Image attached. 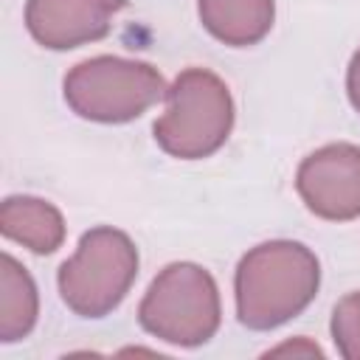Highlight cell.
Returning a JSON list of instances; mask_svg holds the SVG:
<instances>
[{
  "label": "cell",
  "instance_id": "1",
  "mask_svg": "<svg viewBox=\"0 0 360 360\" xmlns=\"http://www.w3.org/2000/svg\"><path fill=\"white\" fill-rule=\"evenodd\" d=\"M321 287L318 256L292 239L250 248L233 276L236 318L253 332H270L301 315Z\"/></svg>",
  "mask_w": 360,
  "mask_h": 360
},
{
  "label": "cell",
  "instance_id": "2",
  "mask_svg": "<svg viewBox=\"0 0 360 360\" xmlns=\"http://www.w3.org/2000/svg\"><path fill=\"white\" fill-rule=\"evenodd\" d=\"M233 129V98L228 84L205 70L186 68L166 90V112L152 132L158 146L180 160L214 155Z\"/></svg>",
  "mask_w": 360,
  "mask_h": 360
},
{
  "label": "cell",
  "instance_id": "3",
  "mask_svg": "<svg viewBox=\"0 0 360 360\" xmlns=\"http://www.w3.org/2000/svg\"><path fill=\"white\" fill-rule=\"evenodd\" d=\"M222 321L214 276L194 262L166 264L138 304V323L172 346L208 343Z\"/></svg>",
  "mask_w": 360,
  "mask_h": 360
},
{
  "label": "cell",
  "instance_id": "4",
  "mask_svg": "<svg viewBox=\"0 0 360 360\" xmlns=\"http://www.w3.org/2000/svg\"><path fill=\"white\" fill-rule=\"evenodd\" d=\"M138 278L135 242L110 225L82 233L76 253L62 262L56 284L65 307L79 318L110 315Z\"/></svg>",
  "mask_w": 360,
  "mask_h": 360
},
{
  "label": "cell",
  "instance_id": "5",
  "mask_svg": "<svg viewBox=\"0 0 360 360\" xmlns=\"http://www.w3.org/2000/svg\"><path fill=\"white\" fill-rule=\"evenodd\" d=\"M68 107L96 124H127L166 98V82L149 62L93 56L73 65L62 82Z\"/></svg>",
  "mask_w": 360,
  "mask_h": 360
},
{
  "label": "cell",
  "instance_id": "6",
  "mask_svg": "<svg viewBox=\"0 0 360 360\" xmlns=\"http://www.w3.org/2000/svg\"><path fill=\"white\" fill-rule=\"evenodd\" d=\"M304 205L329 222L360 217V146L338 141L307 155L295 172Z\"/></svg>",
  "mask_w": 360,
  "mask_h": 360
},
{
  "label": "cell",
  "instance_id": "7",
  "mask_svg": "<svg viewBox=\"0 0 360 360\" xmlns=\"http://www.w3.org/2000/svg\"><path fill=\"white\" fill-rule=\"evenodd\" d=\"M124 6L127 0H25V28L42 48L70 51L104 39Z\"/></svg>",
  "mask_w": 360,
  "mask_h": 360
},
{
  "label": "cell",
  "instance_id": "8",
  "mask_svg": "<svg viewBox=\"0 0 360 360\" xmlns=\"http://www.w3.org/2000/svg\"><path fill=\"white\" fill-rule=\"evenodd\" d=\"M197 11L214 39L231 48H248L270 34L276 0H197Z\"/></svg>",
  "mask_w": 360,
  "mask_h": 360
},
{
  "label": "cell",
  "instance_id": "9",
  "mask_svg": "<svg viewBox=\"0 0 360 360\" xmlns=\"http://www.w3.org/2000/svg\"><path fill=\"white\" fill-rule=\"evenodd\" d=\"M0 231L6 239L20 242L34 253H53L65 242L62 211L53 202L31 194H14L3 200Z\"/></svg>",
  "mask_w": 360,
  "mask_h": 360
},
{
  "label": "cell",
  "instance_id": "10",
  "mask_svg": "<svg viewBox=\"0 0 360 360\" xmlns=\"http://www.w3.org/2000/svg\"><path fill=\"white\" fill-rule=\"evenodd\" d=\"M39 315V292L31 273L11 256L0 259V340H22Z\"/></svg>",
  "mask_w": 360,
  "mask_h": 360
},
{
  "label": "cell",
  "instance_id": "11",
  "mask_svg": "<svg viewBox=\"0 0 360 360\" xmlns=\"http://www.w3.org/2000/svg\"><path fill=\"white\" fill-rule=\"evenodd\" d=\"M332 340L343 360H360V290L343 295L332 309Z\"/></svg>",
  "mask_w": 360,
  "mask_h": 360
},
{
  "label": "cell",
  "instance_id": "12",
  "mask_svg": "<svg viewBox=\"0 0 360 360\" xmlns=\"http://www.w3.org/2000/svg\"><path fill=\"white\" fill-rule=\"evenodd\" d=\"M276 357V354H304V357H323V352H321V346L318 343H309L307 338H298V340H290V343H281V346H276V349H270L267 352V357Z\"/></svg>",
  "mask_w": 360,
  "mask_h": 360
},
{
  "label": "cell",
  "instance_id": "13",
  "mask_svg": "<svg viewBox=\"0 0 360 360\" xmlns=\"http://www.w3.org/2000/svg\"><path fill=\"white\" fill-rule=\"evenodd\" d=\"M346 93H349L352 107L360 112V48L354 51V56L349 62V70H346Z\"/></svg>",
  "mask_w": 360,
  "mask_h": 360
}]
</instances>
